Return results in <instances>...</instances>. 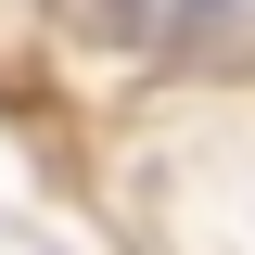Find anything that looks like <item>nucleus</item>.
I'll use <instances>...</instances> for the list:
<instances>
[]
</instances>
